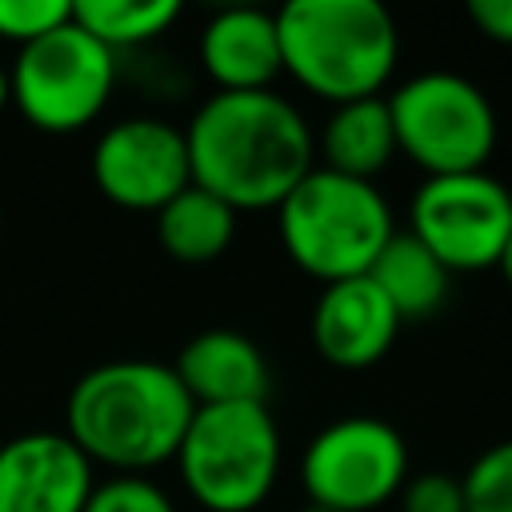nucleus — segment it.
I'll return each mask as SVG.
<instances>
[{
    "label": "nucleus",
    "mask_w": 512,
    "mask_h": 512,
    "mask_svg": "<svg viewBox=\"0 0 512 512\" xmlns=\"http://www.w3.org/2000/svg\"><path fill=\"white\" fill-rule=\"evenodd\" d=\"M180 16V0H72V20L104 48L156 40Z\"/></svg>",
    "instance_id": "nucleus-18"
},
{
    "label": "nucleus",
    "mask_w": 512,
    "mask_h": 512,
    "mask_svg": "<svg viewBox=\"0 0 512 512\" xmlns=\"http://www.w3.org/2000/svg\"><path fill=\"white\" fill-rule=\"evenodd\" d=\"M236 236V208L220 196L188 184L156 212V240L180 264H208L228 252Z\"/></svg>",
    "instance_id": "nucleus-17"
},
{
    "label": "nucleus",
    "mask_w": 512,
    "mask_h": 512,
    "mask_svg": "<svg viewBox=\"0 0 512 512\" xmlns=\"http://www.w3.org/2000/svg\"><path fill=\"white\" fill-rule=\"evenodd\" d=\"M196 408L212 404H268L272 372L264 352L236 328L196 332L172 360Z\"/></svg>",
    "instance_id": "nucleus-14"
},
{
    "label": "nucleus",
    "mask_w": 512,
    "mask_h": 512,
    "mask_svg": "<svg viewBox=\"0 0 512 512\" xmlns=\"http://www.w3.org/2000/svg\"><path fill=\"white\" fill-rule=\"evenodd\" d=\"M196 404L172 364L108 360L88 368L64 404V436L120 476H140L152 464L176 460Z\"/></svg>",
    "instance_id": "nucleus-2"
},
{
    "label": "nucleus",
    "mask_w": 512,
    "mask_h": 512,
    "mask_svg": "<svg viewBox=\"0 0 512 512\" xmlns=\"http://www.w3.org/2000/svg\"><path fill=\"white\" fill-rule=\"evenodd\" d=\"M84 512H176L164 488L144 476H112L92 488Z\"/></svg>",
    "instance_id": "nucleus-21"
},
{
    "label": "nucleus",
    "mask_w": 512,
    "mask_h": 512,
    "mask_svg": "<svg viewBox=\"0 0 512 512\" xmlns=\"http://www.w3.org/2000/svg\"><path fill=\"white\" fill-rule=\"evenodd\" d=\"M72 20V0H0V40L32 44Z\"/></svg>",
    "instance_id": "nucleus-20"
},
{
    "label": "nucleus",
    "mask_w": 512,
    "mask_h": 512,
    "mask_svg": "<svg viewBox=\"0 0 512 512\" xmlns=\"http://www.w3.org/2000/svg\"><path fill=\"white\" fill-rule=\"evenodd\" d=\"M8 80L28 124L40 132H76L104 112L116 84V52L68 20L24 44Z\"/></svg>",
    "instance_id": "nucleus-7"
},
{
    "label": "nucleus",
    "mask_w": 512,
    "mask_h": 512,
    "mask_svg": "<svg viewBox=\"0 0 512 512\" xmlns=\"http://www.w3.org/2000/svg\"><path fill=\"white\" fill-rule=\"evenodd\" d=\"M380 292L384 300L396 308L400 324L404 320H424L432 316L444 296H448V280L452 272L412 236V232H392L388 244L376 252L372 268L364 272Z\"/></svg>",
    "instance_id": "nucleus-16"
},
{
    "label": "nucleus",
    "mask_w": 512,
    "mask_h": 512,
    "mask_svg": "<svg viewBox=\"0 0 512 512\" xmlns=\"http://www.w3.org/2000/svg\"><path fill=\"white\" fill-rule=\"evenodd\" d=\"M408 232L448 272L496 268L512 232V192L484 168L424 176L408 208Z\"/></svg>",
    "instance_id": "nucleus-9"
},
{
    "label": "nucleus",
    "mask_w": 512,
    "mask_h": 512,
    "mask_svg": "<svg viewBox=\"0 0 512 512\" xmlns=\"http://www.w3.org/2000/svg\"><path fill=\"white\" fill-rule=\"evenodd\" d=\"M184 144L192 184L236 212L276 208L316 168L308 120L272 88L212 92L184 128Z\"/></svg>",
    "instance_id": "nucleus-1"
},
{
    "label": "nucleus",
    "mask_w": 512,
    "mask_h": 512,
    "mask_svg": "<svg viewBox=\"0 0 512 512\" xmlns=\"http://www.w3.org/2000/svg\"><path fill=\"white\" fill-rule=\"evenodd\" d=\"M200 64L216 92H260L284 72L276 12L256 4L220 8L200 32Z\"/></svg>",
    "instance_id": "nucleus-13"
},
{
    "label": "nucleus",
    "mask_w": 512,
    "mask_h": 512,
    "mask_svg": "<svg viewBox=\"0 0 512 512\" xmlns=\"http://www.w3.org/2000/svg\"><path fill=\"white\" fill-rule=\"evenodd\" d=\"M300 512H332V508H320V504H308V508H300Z\"/></svg>",
    "instance_id": "nucleus-26"
},
{
    "label": "nucleus",
    "mask_w": 512,
    "mask_h": 512,
    "mask_svg": "<svg viewBox=\"0 0 512 512\" xmlns=\"http://www.w3.org/2000/svg\"><path fill=\"white\" fill-rule=\"evenodd\" d=\"M276 28L284 72L332 104L380 96L400 60V32L380 0H288Z\"/></svg>",
    "instance_id": "nucleus-3"
},
{
    "label": "nucleus",
    "mask_w": 512,
    "mask_h": 512,
    "mask_svg": "<svg viewBox=\"0 0 512 512\" xmlns=\"http://www.w3.org/2000/svg\"><path fill=\"white\" fill-rule=\"evenodd\" d=\"M92 180L100 196L120 208L160 212L192 184L184 128L156 116H132L104 128L92 148Z\"/></svg>",
    "instance_id": "nucleus-10"
},
{
    "label": "nucleus",
    "mask_w": 512,
    "mask_h": 512,
    "mask_svg": "<svg viewBox=\"0 0 512 512\" xmlns=\"http://www.w3.org/2000/svg\"><path fill=\"white\" fill-rule=\"evenodd\" d=\"M400 332L396 308L368 276L324 284L312 308V344L336 368H368L376 364Z\"/></svg>",
    "instance_id": "nucleus-12"
},
{
    "label": "nucleus",
    "mask_w": 512,
    "mask_h": 512,
    "mask_svg": "<svg viewBox=\"0 0 512 512\" xmlns=\"http://www.w3.org/2000/svg\"><path fill=\"white\" fill-rule=\"evenodd\" d=\"M316 152L324 160L320 168H332L356 180H372L380 168H388V160L400 152L388 96H364V100L336 104L316 136Z\"/></svg>",
    "instance_id": "nucleus-15"
},
{
    "label": "nucleus",
    "mask_w": 512,
    "mask_h": 512,
    "mask_svg": "<svg viewBox=\"0 0 512 512\" xmlns=\"http://www.w3.org/2000/svg\"><path fill=\"white\" fill-rule=\"evenodd\" d=\"M396 148L428 176L480 172L496 148V112L488 96L460 72L408 76L388 96Z\"/></svg>",
    "instance_id": "nucleus-6"
},
{
    "label": "nucleus",
    "mask_w": 512,
    "mask_h": 512,
    "mask_svg": "<svg viewBox=\"0 0 512 512\" xmlns=\"http://www.w3.org/2000/svg\"><path fill=\"white\" fill-rule=\"evenodd\" d=\"M400 512H464V488L452 472H420L400 488Z\"/></svg>",
    "instance_id": "nucleus-22"
},
{
    "label": "nucleus",
    "mask_w": 512,
    "mask_h": 512,
    "mask_svg": "<svg viewBox=\"0 0 512 512\" xmlns=\"http://www.w3.org/2000/svg\"><path fill=\"white\" fill-rule=\"evenodd\" d=\"M276 216L292 264L324 284L364 276L396 232L392 208L372 180L340 176L320 164L276 204Z\"/></svg>",
    "instance_id": "nucleus-4"
},
{
    "label": "nucleus",
    "mask_w": 512,
    "mask_h": 512,
    "mask_svg": "<svg viewBox=\"0 0 512 512\" xmlns=\"http://www.w3.org/2000/svg\"><path fill=\"white\" fill-rule=\"evenodd\" d=\"M496 268H500V276H504V280H508V288H512V232H508V240H504V248H500Z\"/></svg>",
    "instance_id": "nucleus-24"
},
{
    "label": "nucleus",
    "mask_w": 512,
    "mask_h": 512,
    "mask_svg": "<svg viewBox=\"0 0 512 512\" xmlns=\"http://www.w3.org/2000/svg\"><path fill=\"white\" fill-rule=\"evenodd\" d=\"M468 20L496 44H512V0H472Z\"/></svg>",
    "instance_id": "nucleus-23"
},
{
    "label": "nucleus",
    "mask_w": 512,
    "mask_h": 512,
    "mask_svg": "<svg viewBox=\"0 0 512 512\" xmlns=\"http://www.w3.org/2000/svg\"><path fill=\"white\" fill-rule=\"evenodd\" d=\"M464 512H512V440L484 448L460 476Z\"/></svg>",
    "instance_id": "nucleus-19"
},
{
    "label": "nucleus",
    "mask_w": 512,
    "mask_h": 512,
    "mask_svg": "<svg viewBox=\"0 0 512 512\" xmlns=\"http://www.w3.org/2000/svg\"><path fill=\"white\" fill-rule=\"evenodd\" d=\"M92 460L64 432H20L0 444V512H84Z\"/></svg>",
    "instance_id": "nucleus-11"
},
{
    "label": "nucleus",
    "mask_w": 512,
    "mask_h": 512,
    "mask_svg": "<svg viewBox=\"0 0 512 512\" xmlns=\"http://www.w3.org/2000/svg\"><path fill=\"white\" fill-rule=\"evenodd\" d=\"M300 480L308 504L368 512L400 496L408 480V444L380 416H340L304 448Z\"/></svg>",
    "instance_id": "nucleus-8"
},
{
    "label": "nucleus",
    "mask_w": 512,
    "mask_h": 512,
    "mask_svg": "<svg viewBox=\"0 0 512 512\" xmlns=\"http://www.w3.org/2000/svg\"><path fill=\"white\" fill-rule=\"evenodd\" d=\"M176 464L184 488L208 512H252L280 472V432L268 404L196 408Z\"/></svg>",
    "instance_id": "nucleus-5"
},
{
    "label": "nucleus",
    "mask_w": 512,
    "mask_h": 512,
    "mask_svg": "<svg viewBox=\"0 0 512 512\" xmlns=\"http://www.w3.org/2000/svg\"><path fill=\"white\" fill-rule=\"evenodd\" d=\"M12 100V80H8V72L0 68V112H4V104Z\"/></svg>",
    "instance_id": "nucleus-25"
}]
</instances>
